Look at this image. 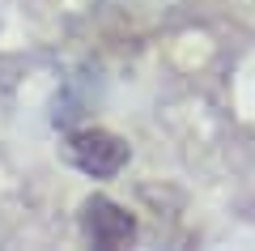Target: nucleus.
<instances>
[{
	"label": "nucleus",
	"mask_w": 255,
	"mask_h": 251,
	"mask_svg": "<svg viewBox=\"0 0 255 251\" xmlns=\"http://www.w3.org/2000/svg\"><path fill=\"white\" fill-rule=\"evenodd\" d=\"M68 158L77 171L94 175V179H111L128 166V141H119L107 128H85L68 141Z\"/></svg>",
	"instance_id": "f257e3e1"
},
{
	"label": "nucleus",
	"mask_w": 255,
	"mask_h": 251,
	"mask_svg": "<svg viewBox=\"0 0 255 251\" xmlns=\"http://www.w3.org/2000/svg\"><path fill=\"white\" fill-rule=\"evenodd\" d=\"M81 226H85V239H90L94 247H128V243L136 239V222H132V213H124L119 205H111L107 196L85 200Z\"/></svg>",
	"instance_id": "f03ea898"
}]
</instances>
